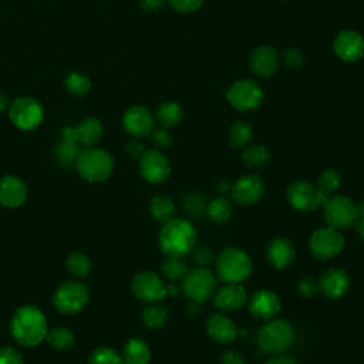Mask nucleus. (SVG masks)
<instances>
[{"label": "nucleus", "mask_w": 364, "mask_h": 364, "mask_svg": "<svg viewBox=\"0 0 364 364\" xmlns=\"http://www.w3.org/2000/svg\"><path fill=\"white\" fill-rule=\"evenodd\" d=\"M197 243V231L186 219L172 218L162 224L159 246L166 256H186Z\"/></svg>", "instance_id": "obj_1"}, {"label": "nucleus", "mask_w": 364, "mask_h": 364, "mask_svg": "<svg viewBox=\"0 0 364 364\" xmlns=\"http://www.w3.org/2000/svg\"><path fill=\"white\" fill-rule=\"evenodd\" d=\"M12 333L23 346H36L46 339L47 320L36 306H23L12 319Z\"/></svg>", "instance_id": "obj_2"}, {"label": "nucleus", "mask_w": 364, "mask_h": 364, "mask_svg": "<svg viewBox=\"0 0 364 364\" xmlns=\"http://www.w3.org/2000/svg\"><path fill=\"white\" fill-rule=\"evenodd\" d=\"M78 174L90 182L106 181L114 168V159L106 150L87 147L80 151L77 158Z\"/></svg>", "instance_id": "obj_3"}, {"label": "nucleus", "mask_w": 364, "mask_h": 364, "mask_svg": "<svg viewBox=\"0 0 364 364\" xmlns=\"http://www.w3.org/2000/svg\"><path fill=\"white\" fill-rule=\"evenodd\" d=\"M217 269L225 284H241L250 275L252 260L243 250L226 248L218 257Z\"/></svg>", "instance_id": "obj_4"}, {"label": "nucleus", "mask_w": 364, "mask_h": 364, "mask_svg": "<svg viewBox=\"0 0 364 364\" xmlns=\"http://www.w3.org/2000/svg\"><path fill=\"white\" fill-rule=\"evenodd\" d=\"M295 340V330L286 320H272L265 324L257 336L259 346L263 351L270 354L285 353Z\"/></svg>", "instance_id": "obj_5"}, {"label": "nucleus", "mask_w": 364, "mask_h": 364, "mask_svg": "<svg viewBox=\"0 0 364 364\" xmlns=\"http://www.w3.org/2000/svg\"><path fill=\"white\" fill-rule=\"evenodd\" d=\"M182 291L190 301L204 303L217 292V279L208 269L195 267L182 279Z\"/></svg>", "instance_id": "obj_6"}, {"label": "nucleus", "mask_w": 364, "mask_h": 364, "mask_svg": "<svg viewBox=\"0 0 364 364\" xmlns=\"http://www.w3.org/2000/svg\"><path fill=\"white\" fill-rule=\"evenodd\" d=\"M228 102L239 111L257 109L263 102V90L252 80H239L226 91Z\"/></svg>", "instance_id": "obj_7"}, {"label": "nucleus", "mask_w": 364, "mask_h": 364, "mask_svg": "<svg viewBox=\"0 0 364 364\" xmlns=\"http://www.w3.org/2000/svg\"><path fill=\"white\" fill-rule=\"evenodd\" d=\"M323 207H324V218L329 226L334 229L350 228L357 221V217H358L357 205L346 197L333 195L332 198L327 200V202Z\"/></svg>", "instance_id": "obj_8"}, {"label": "nucleus", "mask_w": 364, "mask_h": 364, "mask_svg": "<svg viewBox=\"0 0 364 364\" xmlns=\"http://www.w3.org/2000/svg\"><path fill=\"white\" fill-rule=\"evenodd\" d=\"M12 123L25 131L35 130L43 120L42 104L32 97H20L15 100L9 111Z\"/></svg>", "instance_id": "obj_9"}, {"label": "nucleus", "mask_w": 364, "mask_h": 364, "mask_svg": "<svg viewBox=\"0 0 364 364\" xmlns=\"http://www.w3.org/2000/svg\"><path fill=\"white\" fill-rule=\"evenodd\" d=\"M53 302L61 313L73 315L87 305L88 291L80 282H66L57 289Z\"/></svg>", "instance_id": "obj_10"}, {"label": "nucleus", "mask_w": 364, "mask_h": 364, "mask_svg": "<svg viewBox=\"0 0 364 364\" xmlns=\"http://www.w3.org/2000/svg\"><path fill=\"white\" fill-rule=\"evenodd\" d=\"M310 252L317 259L326 260L337 256L344 248V239L337 229L327 226L316 231L310 238Z\"/></svg>", "instance_id": "obj_11"}, {"label": "nucleus", "mask_w": 364, "mask_h": 364, "mask_svg": "<svg viewBox=\"0 0 364 364\" xmlns=\"http://www.w3.org/2000/svg\"><path fill=\"white\" fill-rule=\"evenodd\" d=\"M288 200L291 205L299 211H313L324 205V201L317 190L308 181H295L288 188Z\"/></svg>", "instance_id": "obj_12"}, {"label": "nucleus", "mask_w": 364, "mask_h": 364, "mask_svg": "<svg viewBox=\"0 0 364 364\" xmlns=\"http://www.w3.org/2000/svg\"><path fill=\"white\" fill-rule=\"evenodd\" d=\"M133 292L140 301L155 303L166 296V286L154 272H141L133 282Z\"/></svg>", "instance_id": "obj_13"}, {"label": "nucleus", "mask_w": 364, "mask_h": 364, "mask_svg": "<svg viewBox=\"0 0 364 364\" xmlns=\"http://www.w3.org/2000/svg\"><path fill=\"white\" fill-rule=\"evenodd\" d=\"M140 169L141 175L152 184L164 182L171 171L166 157L159 150L145 151L140 157Z\"/></svg>", "instance_id": "obj_14"}, {"label": "nucleus", "mask_w": 364, "mask_h": 364, "mask_svg": "<svg viewBox=\"0 0 364 364\" xmlns=\"http://www.w3.org/2000/svg\"><path fill=\"white\" fill-rule=\"evenodd\" d=\"M265 194V184L259 175L249 174L239 178L232 187V197L238 204H256Z\"/></svg>", "instance_id": "obj_15"}, {"label": "nucleus", "mask_w": 364, "mask_h": 364, "mask_svg": "<svg viewBox=\"0 0 364 364\" xmlns=\"http://www.w3.org/2000/svg\"><path fill=\"white\" fill-rule=\"evenodd\" d=\"M250 71L259 77H270L279 68V53L275 47L262 46L249 57Z\"/></svg>", "instance_id": "obj_16"}, {"label": "nucleus", "mask_w": 364, "mask_h": 364, "mask_svg": "<svg viewBox=\"0 0 364 364\" xmlns=\"http://www.w3.org/2000/svg\"><path fill=\"white\" fill-rule=\"evenodd\" d=\"M123 126L126 131L134 137H147L154 130V117L145 107L135 106L126 111Z\"/></svg>", "instance_id": "obj_17"}, {"label": "nucleus", "mask_w": 364, "mask_h": 364, "mask_svg": "<svg viewBox=\"0 0 364 364\" xmlns=\"http://www.w3.org/2000/svg\"><path fill=\"white\" fill-rule=\"evenodd\" d=\"M334 53L344 61H357L364 54V40L353 30H343L334 40Z\"/></svg>", "instance_id": "obj_18"}, {"label": "nucleus", "mask_w": 364, "mask_h": 364, "mask_svg": "<svg viewBox=\"0 0 364 364\" xmlns=\"http://www.w3.org/2000/svg\"><path fill=\"white\" fill-rule=\"evenodd\" d=\"M28 197L26 184L13 175H6L0 179V204L8 208H18L23 205Z\"/></svg>", "instance_id": "obj_19"}, {"label": "nucleus", "mask_w": 364, "mask_h": 364, "mask_svg": "<svg viewBox=\"0 0 364 364\" xmlns=\"http://www.w3.org/2000/svg\"><path fill=\"white\" fill-rule=\"evenodd\" d=\"M249 309L255 317L269 320L275 317L281 310V301L270 291H259L252 296Z\"/></svg>", "instance_id": "obj_20"}, {"label": "nucleus", "mask_w": 364, "mask_h": 364, "mask_svg": "<svg viewBox=\"0 0 364 364\" xmlns=\"http://www.w3.org/2000/svg\"><path fill=\"white\" fill-rule=\"evenodd\" d=\"M248 301L246 292L241 284H226V286L217 291L214 303L218 309L225 312L239 310Z\"/></svg>", "instance_id": "obj_21"}, {"label": "nucleus", "mask_w": 364, "mask_h": 364, "mask_svg": "<svg viewBox=\"0 0 364 364\" xmlns=\"http://www.w3.org/2000/svg\"><path fill=\"white\" fill-rule=\"evenodd\" d=\"M319 282V291L332 299L343 296L350 285V279L347 273L341 269H329L324 272Z\"/></svg>", "instance_id": "obj_22"}, {"label": "nucleus", "mask_w": 364, "mask_h": 364, "mask_svg": "<svg viewBox=\"0 0 364 364\" xmlns=\"http://www.w3.org/2000/svg\"><path fill=\"white\" fill-rule=\"evenodd\" d=\"M207 332L214 340L224 343V344L233 341L238 336V329H236L235 323L222 313L212 315L208 319Z\"/></svg>", "instance_id": "obj_23"}, {"label": "nucleus", "mask_w": 364, "mask_h": 364, "mask_svg": "<svg viewBox=\"0 0 364 364\" xmlns=\"http://www.w3.org/2000/svg\"><path fill=\"white\" fill-rule=\"evenodd\" d=\"M267 257L277 269H285L295 259L293 243L285 238H278L269 245Z\"/></svg>", "instance_id": "obj_24"}, {"label": "nucleus", "mask_w": 364, "mask_h": 364, "mask_svg": "<svg viewBox=\"0 0 364 364\" xmlns=\"http://www.w3.org/2000/svg\"><path fill=\"white\" fill-rule=\"evenodd\" d=\"M74 130L77 142L85 147H93L103 135V126L97 119H85Z\"/></svg>", "instance_id": "obj_25"}, {"label": "nucleus", "mask_w": 364, "mask_h": 364, "mask_svg": "<svg viewBox=\"0 0 364 364\" xmlns=\"http://www.w3.org/2000/svg\"><path fill=\"white\" fill-rule=\"evenodd\" d=\"M151 351L145 341L140 339H131L123 353L124 364H150Z\"/></svg>", "instance_id": "obj_26"}, {"label": "nucleus", "mask_w": 364, "mask_h": 364, "mask_svg": "<svg viewBox=\"0 0 364 364\" xmlns=\"http://www.w3.org/2000/svg\"><path fill=\"white\" fill-rule=\"evenodd\" d=\"M340 186H341V176L334 169H327L319 176L317 190H319L324 204L327 202L329 198H332L334 195V193L340 188Z\"/></svg>", "instance_id": "obj_27"}, {"label": "nucleus", "mask_w": 364, "mask_h": 364, "mask_svg": "<svg viewBox=\"0 0 364 364\" xmlns=\"http://www.w3.org/2000/svg\"><path fill=\"white\" fill-rule=\"evenodd\" d=\"M161 270L166 279H169L171 282H175V281L184 279V277L188 272V267L184 259H182V256H166L161 265Z\"/></svg>", "instance_id": "obj_28"}, {"label": "nucleus", "mask_w": 364, "mask_h": 364, "mask_svg": "<svg viewBox=\"0 0 364 364\" xmlns=\"http://www.w3.org/2000/svg\"><path fill=\"white\" fill-rule=\"evenodd\" d=\"M150 211L151 215L161 224H165L171 221L175 215V205L169 197L165 195H158L151 200L150 204Z\"/></svg>", "instance_id": "obj_29"}, {"label": "nucleus", "mask_w": 364, "mask_h": 364, "mask_svg": "<svg viewBox=\"0 0 364 364\" xmlns=\"http://www.w3.org/2000/svg\"><path fill=\"white\" fill-rule=\"evenodd\" d=\"M157 120L164 128L176 127L182 120V109L176 103H164L157 111Z\"/></svg>", "instance_id": "obj_30"}, {"label": "nucleus", "mask_w": 364, "mask_h": 364, "mask_svg": "<svg viewBox=\"0 0 364 364\" xmlns=\"http://www.w3.org/2000/svg\"><path fill=\"white\" fill-rule=\"evenodd\" d=\"M168 309L162 305H150L142 312V322L150 329H159L166 323Z\"/></svg>", "instance_id": "obj_31"}, {"label": "nucleus", "mask_w": 364, "mask_h": 364, "mask_svg": "<svg viewBox=\"0 0 364 364\" xmlns=\"http://www.w3.org/2000/svg\"><path fill=\"white\" fill-rule=\"evenodd\" d=\"M207 214L214 222L224 224L231 218L232 207L226 198L218 197L207 207Z\"/></svg>", "instance_id": "obj_32"}, {"label": "nucleus", "mask_w": 364, "mask_h": 364, "mask_svg": "<svg viewBox=\"0 0 364 364\" xmlns=\"http://www.w3.org/2000/svg\"><path fill=\"white\" fill-rule=\"evenodd\" d=\"M80 144L74 142V141H68V140H61L56 148H54V154L56 158L64 164V165H71L77 162L78 154H80Z\"/></svg>", "instance_id": "obj_33"}, {"label": "nucleus", "mask_w": 364, "mask_h": 364, "mask_svg": "<svg viewBox=\"0 0 364 364\" xmlns=\"http://www.w3.org/2000/svg\"><path fill=\"white\" fill-rule=\"evenodd\" d=\"M66 87L68 90V93L77 97H83L85 96L90 88H91V81L87 75H84L83 73L74 71L70 75H67L66 78Z\"/></svg>", "instance_id": "obj_34"}, {"label": "nucleus", "mask_w": 364, "mask_h": 364, "mask_svg": "<svg viewBox=\"0 0 364 364\" xmlns=\"http://www.w3.org/2000/svg\"><path fill=\"white\" fill-rule=\"evenodd\" d=\"M242 158L248 166L260 168L269 162L270 154H269V150L263 145H250L245 150Z\"/></svg>", "instance_id": "obj_35"}, {"label": "nucleus", "mask_w": 364, "mask_h": 364, "mask_svg": "<svg viewBox=\"0 0 364 364\" xmlns=\"http://www.w3.org/2000/svg\"><path fill=\"white\" fill-rule=\"evenodd\" d=\"M252 127L245 121H238L231 127L229 142L235 148H242L252 140Z\"/></svg>", "instance_id": "obj_36"}, {"label": "nucleus", "mask_w": 364, "mask_h": 364, "mask_svg": "<svg viewBox=\"0 0 364 364\" xmlns=\"http://www.w3.org/2000/svg\"><path fill=\"white\" fill-rule=\"evenodd\" d=\"M46 339L56 350H66V348H70L74 344V336L66 327H54V329H51L46 334Z\"/></svg>", "instance_id": "obj_37"}, {"label": "nucleus", "mask_w": 364, "mask_h": 364, "mask_svg": "<svg viewBox=\"0 0 364 364\" xmlns=\"http://www.w3.org/2000/svg\"><path fill=\"white\" fill-rule=\"evenodd\" d=\"M67 267L74 277L84 278L88 275L91 263H90V259L84 253L74 252L67 259Z\"/></svg>", "instance_id": "obj_38"}, {"label": "nucleus", "mask_w": 364, "mask_h": 364, "mask_svg": "<svg viewBox=\"0 0 364 364\" xmlns=\"http://www.w3.org/2000/svg\"><path fill=\"white\" fill-rule=\"evenodd\" d=\"M90 364H124V360L114 350L100 347L91 354Z\"/></svg>", "instance_id": "obj_39"}, {"label": "nucleus", "mask_w": 364, "mask_h": 364, "mask_svg": "<svg viewBox=\"0 0 364 364\" xmlns=\"http://www.w3.org/2000/svg\"><path fill=\"white\" fill-rule=\"evenodd\" d=\"M207 201L200 194H190L184 198V208L193 217H200L207 212Z\"/></svg>", "instance_id": "obj_40"}, {"label": "nucleus", "mask_w": 364, "mask_h": 364, "mask_svg": "<svg viewBox=\"0 0 364 364\" xmlns=\"http://www.w3.org/2000/svg\"><path fill=\"white\" fill-rule=\"evenodd\" d=\"M151 135V142L157 150H166L172 145V135L168 131V128H157L152 130Z\"/></svg>", "instance_id": "obj_41"}, {"label": "nucleus", "mask_w": 364, "mask_h": 364, "mask_svg": "<svg viewBox=\"0 0 364 364\" xmlns=\"http://www.w3.org/2000/svg\"><path fill=\"white\" fill-rule=\"evenodd\" d=\"M166 2L179 13H194L202 6V0H166Z\"/></svg>", "instance_id": "obj_42"}, {"label": "nucleus", "mask_w": 364, "mask_h": 364, "mask_svg": "<svg viewBox=\"0 0 364 364\" xmlns=\"http://www.w3.org/2000/svg\"><path fill=\"white\" fill-rule=\"evenodd\" d=\"M0 364H25L22 356L11 348V347H4L0 348Z\"/></svg>", "instance_id": "obj_43"}, {"label": "nucleus", "mask_w": 364, "mask_h": 364, "mask_svg": "<svg viewBox=\"0 0 364 364\" xmlns=\"http://www.w3.org/2000/svg\"><path fill=\"white\" fill-rule=\"evenodd\" d=\"M298 289H299L301 295H303L305 298H312L319 291V282L315 281L313 278H305L299 282Z\"/></svg>", "instance_id": "obj_44"}, {"label": "nucleus", "mask_w": 364, "mask_h": 364, "mask_svg": "<svg viewBox=\"0 0 364 364\" xmlns=\"http://www.w3.org/2000/svg\"><path fill=\"white\" fill-rule=\"evenodd\" d=\"M285 63L291 68H299L303 64V56L298 49H288L285 51Z\"/></svg>", "instance_id": "obj_45"}, {"label": "nucleus", "mask_w": 364, "mask_h": 364, "mask_svg": "<svg viewBox=\"0 0 364 364\" xmlns=\"http://www.w3.org/2000/svg\"><path fill=\"white\" fill-rule=\"evenodd\" d=\"M222 364H245V360L238 351L226 350L222 354Z\"/></svg>", "instance_id": "obj_46"}, {"label": "nucleus", "mask_w": 364, "mask_h": 364, "mask_svg": "<svg viewBox=\"0 0 364 364\" xmlns=\"http://www.w3.org/2000/svg\"><path fill=\"white\" fill-rule=\"evenodd\" d=\"M166 0H140V5L145 12H157L164 8Z\"/></svg>", "instance_id": "obj_47"}, {"label": "nucleus", "mask_w": 364, "mask_h": 364, "mask_svg": "<svg viewBox=\"0 0 364 364\" xmlns=\"http://www.w3.org/2000/svg\"><path fill=\"white\" fill-rule=\"evenodd\" d=\"M195 262L200 263L201 266H205L208 265L211 260H212V252L207 248H200L197 252H195V256H194Z\"/></svg>", "instance_id": "obj_48"}, {"label": "nucleus", "mask_w": 364, "mask_h": 364, "mask_svg": "<svg viewBox=\"0 0 364 364\" xmlns=\"http://www.w3.org/2000/svg\"><path fill=\"white\" fill-rule=\"evenodd\" d=\"M357 212H358V217H357L354 226H356L358 235L361 236V239L364 241V201L357 205Z\"/></svg>", "instance_id": "obj_49"}, {"label": "nucleus", "mask_w": 364, "mask_h": 364, "mask_svg": "<svg viewBox=\"0 0 364 364\" xmlns=\"http://www.w3.org/2000/svg\"><path fill=\"white\" fill-rule=\"evenodd\" d=\"M127 152L133 157V158H140L145 151H144V145L140 141H130L126 147Z\"/></svg>", "instance_id": "obj_50"}, {"label": "nucleus", "mask_w": 364, "mask_h": 364, "mask_svg": "<svg viewBox=\"0 0 364 364\" xmlns=\"http://www.w3.org/2000/svg\"><path fill=\"white\" fill-rule=\"evenodd\" d=\"M266 364H298L293 358L288 357V356H282V354H278L277 357L270 358Z\"/></svg>", "instance_id": "obj_51"}, {"label": "nucleus", "mask_w": 364, "mask_h": 364, "mask_svg": "<svg viewBox=\"0 0 364 364\" xmlns=\"http://www.w3.org/2000/svg\"><path fill=\"white\" fill-rule=\"evenodd\" d=\"M200 309H201V303L194 302V301H191V302H190V305H188V308H187V310H188V313H190L191 316L197 315V313L200 312Z\"/></svg>", "instance_id": "obj_52"}, {"label": "nucleus", "mask_w": 364, "mask_h": 364, "mask_svg": "<svg viewBox=\"0 0 364 364\" xmlns=\"http://www.w3.org/2000/svg\"><path fill=\"white\" fill-rule=\"evenodd\" d=\"M8 106H9V99H8V96L4 95V93H0V113L5 111Z\"/></svg>", "instance_id": "obj_53"}, {"label": "nucleus", "mask_w": 364, "mask_h": 364, "mask_svg": "<svg viewBox=\"0 0 364 364\" xmlns=\"http://www.w3.org/2000/svg\"><path fill=\"white\" fill-rule=\"evenodd\" d=\"M179 293V289H178V286H175V285H169V286H166V296L169 295V296H176Z\"/></svg>", "instance_id": "obj_54"}, {"label": "nucleus", "mask_w": 364, "mask_h": 364, "mask_svg": "<svg viewBox=\"0 0 364 364\" xmlns=\"http://www.w3.org/2000/svg\"><path fill=\"white\" fill-rule=\"evenodd\" d=\"M228 188H229V186H228V182H222V184H219V188H218V190H219V191H224V193H225V191H226Z\"/></svg>", "instance_id": "obj_55"}]
</instances>
